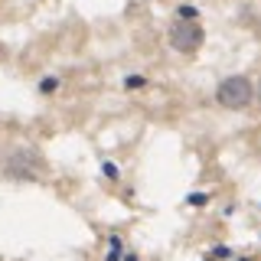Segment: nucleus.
<instances>
[{"mask_svg": "<svg viewBox=\"0 0 261 261\" xmlns=\"http://www.w3.org/2000/svg\"><path fill=\"white\" fill-rule=\"evenodd\" d=\"M170 46L186 56H193L202 46V27L196 20V10H179V20L170 27Z\"/></svg>", "mask_w": 261, "mask_h": 261, "instance_id": "nucleus-1", "label": "nucleus"}, {"mask_svg": "<svg viewBox=\"0 0 261 261\" xmlns=\"http://www.w3.org/2000/svg\"><path fill=\"white\" fill-rule=\"evenodd\" d=\"M46 170V163L43 157H39L36 150H30V147H23V150H16L10 160H7V173L10 176H20V179H33V176H39Z\"/></svg>", "mask_w": 261, "mask_h": 261, "instance_id": "nucleus-3", "label": "nucleus"}, {"mask_svg": "<svg viewBox=\"0 0 261 261\" xmlns=\"http://www.w3.org/2000/svg\"><path fill=\"white\" fill-rule=\"evenodd\" d=\"M251 98H255V92H251V82L245 75L225 79L222 85H219V92H216V101L222 105V108H248Z\"/></svg>", "mask_w": 261, "mask_h": 261, "instance_id": "nucleus-2", "label": "nucleus"}]
</instances>
